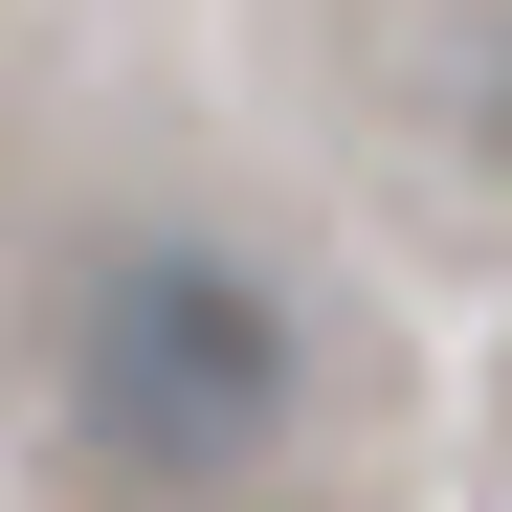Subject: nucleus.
<instances>
[{
  "label": "nucleus",
  "mask_w": 512,
  "mask_h": 512,
  "mask_svg": "<svg viewBox=\"0 0 512 512\" xmlns=\"http://www.w3.org/2000/svg\"><path fill=\"white\" fill-rule=\"evenodd\" d=\"M290 423H312V312L245 268L223 223L90 245V290H67V446H90V490L201 512V490L268 468Z\"/></svg>",
  "instance_id": "f257e3e1"
}]
</instances>
